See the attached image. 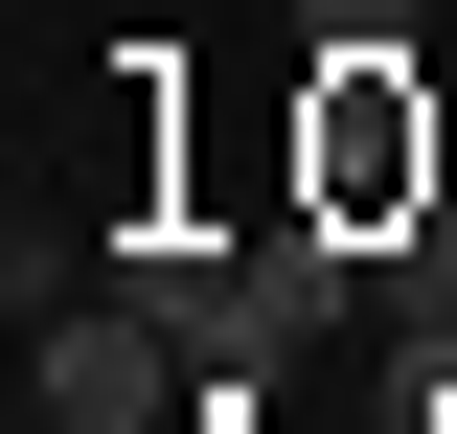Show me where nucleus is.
Instances as JSON below:
<instances>
[{
  "instance_id": "f257e3e1",
  "label": "nucleus",
  "mask_w": 457,
  "mask_h": 434,
  "mask_svg": "<svg viewBox=\"0 0 457 434\" xmlns=\"http://www.w3.org/2000/svg\"><path fill=\"white\" fill-rule=\"evenodd\" d=\"M183 388H206V366H183L137 297H69V321H23V412H46V434H183Z\"/></svg>"
},
{
  "instance_id": "f03ea898",
  "label": "nucleus",
  "mask_w": 457,
  "mask_h": 434,
  "mask_svg": "<svg viewBox=\"0 0 457 434\" xmlns=\"http://www.w3.org/2000/svg\"><path fill=\"white\" fill-rule=\"evenodd\" d=\"M114 297H137V321H161V343H183L206 388H252V366H275V274H252V252H206V229L114 252Z\"/></svg>"
},
{
  "instance_id": "7ed1b4c3",
  "label": "nucleus",
  "mask_w": 457,
  "mask_h": 434,
  "mask_svg": "<svg viewBox=\"0 0 457 434\" xmlns=\"http://www.w3.org/2000/svg\"><path fill=\"white\" fill-rule=\"evenodd\" d=\"M411 161H435V138L389 114V46H343V114H320V183H343V206H389Z\"/></svg>"
},
{
  "instance_id": "20e7f679",
  "label": "nucleus",
  "mask_w": 457,
  "mask_h": 434,
  "mask_svg": "<svg viewBox=\"0 0 457 434\" xmlns=\"http://www.w3.org/2000/svg\"><path fill=\"white\" fill-rule=\"evenodd\" d=\"M252 274H275V343H297V321H343V229H252Z\"/></svg>"
},
{
  "instance_id": "39448f33",
  "label": "nucleus",
  "mask_w": 457,
  "mask_h": 434,
  "mask_svg": "<svg viewBox=\"0 0 457 434\" xmlns=\"http://www.w3.org/2000/svg\"><path fill=\"white\" fill-rule=\"evenodd\" d=\"M411 252H435V229H411ZM411 366H435V388H457V252H435V274H411Z\"/></svg>"
},
{
  "instance_id": "423d86ee",
  "label": "nucleus",
  "mask_w": 457,
  "mask_h": 434,
  "mask_svg": "<svg viewBox=\"0 0 457 434\" xmlns=\"http://www.w3.org/2000/svg\"><path fill=\"white\" fill-rule=\"evenodd\" d=\"M297 23H320V69L343 46H411V0H297Z\"/></svg>"
}]
</instances>
